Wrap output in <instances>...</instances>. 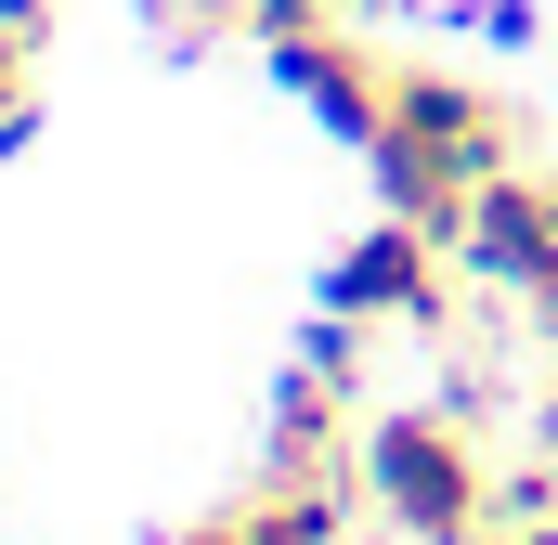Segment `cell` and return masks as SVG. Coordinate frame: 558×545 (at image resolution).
<instances>
[{"instance_id":"cell-1","label":"cell","mask_w":558,"mask_h":545,"mask_svg":"<svg viewBox=\"0 0 558 545\" xmlns=\"http://www.w3.org/2000/svg\"><path fill=\"white\" fill-rule=\"evenodd\" d=\"M494 169H520V105L468 65H403L390 78V143H377V208H403L454 247V221Z\"/></svg>"},{"instance_id":"cell-2","label":"cell","mask_w":558,"mask_h":545,"mask_svg":"<svg viewBox=\"0 0 558 545\" xmlns=\"http://www.w3.org/2000/svg\"><path fill=\"white\" fill-rule=\"evenodd\" d=\"M351 481H364V507H377L390 545H481L507 468L468 441V403H390V415H364Z\"/></svg>"},{"instance_id":"cell-3","label":"cell","mask_w":558,"mask_h":545,"mask_svg":"<svg viewBox=\"0 0 558 545\" xmlns=\"http://www.w3.org/2000/svg\"><path fill=\"white\" fill-rule=\"evenodd\" d=\"M312 299H325L338 325H441V312H454V247H441L428 221H403V208H377L338 261L312 272Z\"/></svg>"},{"instance_id":"cell-4","label":"cell","mask_w":558,"mask_h":545,"mask_svg":"<svg viewBox=\"0 0 558 545\" xmlns=\"http://www.w3.org/2000/svg\"><path fill=\"white\" fill-rule=\"evenodd\" d=\"M454 272L494 286V299H546L558 286V182L546 169H494L454 221Z\"/></svg>"},{"instance_id":"cell-5","label":"cell","mask_w":558,"mask_h":545,"mask_svg":"<svg viewBox=\"0 0 558 545\" xmlns=\"http://www.w3.org/2000/svg\"><path fill=\"white\" fill-rule=\"evenodd\" d=\"M274 78H286L338 143H364V156L390 143V78H403V65H390L364 26H299V39H274Z\"/></svg>"},{"instance_id":"cell-6","label":"cell","mask_w":558,"mask_h":545,"mask_svg":"<svg viewBox=\"0 0 558 545\" xmlns=\"http://www.w3.org/2000/svg\"><path fill=\"white\" fill-rule=\"evenodd\" d=\"M39 39H52V26L0 13V156H26V143H39Z\"/></svg>"},{"instance_id":"cell-7","label":"cell","mask_w":558,"mask_h":545,"mask_svg":"<svg viewBox=\"0 0 558 545\" xmlns=\"http://www.w3.org/2000/svg\"><path fill=\"white\" fill-rule=\"evenodd\" d=\"M377 0H247V39L274 52V39H299V26H364Z\"/></svg>"},{"instance_id":"cell-8","label":"cell","mask_w":558,"mask_h":545,"mask_svg":"<svg viewBox=\"0 0 558 545\" xmlns=\"http://www.w3.org/2000/svg\"><path fill=\"white\" fill-rule=\"evenodd\" d=\"M520 312H533V338H546V364H558V286H546V299H520Z\"/></svg>"},{"instance_id":"cell-9","label":"cell","mask_w":558,"mask_h":545,"mask_svg":"<svg viewBox=\"0 0 558 545\" xmlns=\"http://www.w3.org/2000/svg\"><path fill=\"white\" fill-rule=\"evenodd\" d=\"M533 441L558 455V364H546V403H533Z\"/></svg>"},{"instance_id":"cell-10","label":"cell","mask_w":558,"mask_h":545,"mask_svg":"<svg viewBox=\"0 0 558 545\" xmlns=\"http://www.w3.org/2000/svg\"><path fill=\"white\" fill-rule=\"evenodd\" d=\"M507 545H558V520H533V533H507Z\"/></svg>"},{"instance_id":"cell-11","label":"cell","mask_w":558,"mask_h":545,"mask_svg":"<svg viewBox=\"0 0 558 545\" xmlns=\"http://www.w3.org/2000/svg\"><path fill=\"white\" fill-rule=\"evenodd\" d=\"M546 182H558V169H546Z\"/></svg>"}]
</instances>
